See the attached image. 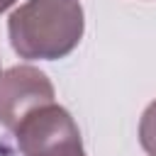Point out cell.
<instances>
[{"mask_svg": "<svg viewBox=\"0 0 156 156\" xmlns=\"http://www.w3.org/2000/svg\"><path fill=\"white\" fill-rule=\"evenodd\" d=\"M12 134L22 156H85L76 119L56 102L29 112Z\"/></svg>", "mask_w": 156, "mask_h": 156, "instance_id": "7a4b0ae2", "label": "cell"}, {"mask_svg": "<svg viewBox=\"0 0 156 156\" xmlns=\"http://www.w3.org/2000/svg\"><path fill=\"white\" fill-rule=\"evenodd\" d=\"M15 2H17V0H0V12H5V10H7V7H12Z\"/></svg>", "mask_w": 156, "mask_h": 156, "instance_id": "5b68a950", "label": "cell"}, {"mask_svg": "<svg viewBox=\"0 0 156 156\" xmlns=\"http://www.w3.org/2000/svg\"><path fill=\"white\" fill-rule=\"evenodd\" d=\"M139 144L146 151V156H156V100L149 102V107L141 112V119H139Z\"/></svg>", "mask_w": 156, "mask_h": 156, "instance_id": "277c9868", "label": "cell"}, {"mask_svg": "<svg viewBox=\"0 0 156 156\" xmlns=\"http://www.w3.org/2000/svg\"><path fill=\"white\" fill-rule=\"evenodd\" d=\"M85 15L80 0H27L7 20V37L20 58L56 61L83 39Z\"/></svg>", "mask_w": 156, "mask_h": 156, "instance_id": "6da1fadb", "label": "cell"}, {"mask_svg": "<svg viewBox=\"0 0 156 156\" xmlns=\"http://www.w3.org/2000/svg\"><path fill=\"white\" fill-rule=\"evenodd\" d=\"M54 85L44 71L27 63L12 66L0 76V124L15 132L29 112L54 102Z\"/></svg>", "mask_w": 156, "mask_h": 156, "instance_id": "3957f363", "label": "cell"}]
</instances>
